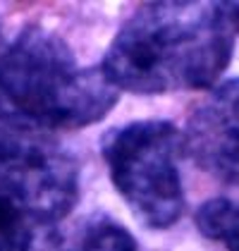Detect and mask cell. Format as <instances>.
Segmentation results:
<instances>
[{
  "label": "cell",
  "mask_w": 239,
  "mask_h": 251,
  "mask_svg": "<svg viewBox=\"0 0 239 251\" xmlns=\"http://www.w3.org/2000/svg\"><path fill=\"white\" fill-rule=\"evenodd\" d=\"M184 151L203 173L239 184V77L218 84L191 110Z\"/></svg>",
  "instance_id": "5"
},
{
  "label": "cell",
  "mask_w": 239,
  "mask_h": 251,
  "mask_svg": "<svg viewBox=\"0 0 239 251\" xmlns=\"http://www.w3.org/2000/svg\"><path fill=\"white\" fill-rule=\"evenodd\" d=\"M62 251H137V242L120 223L98 218L91 220Z\"/></svg>",
  "instance_id": "7"
},
{
  "label": "cell",
  "mask_w": 239,
  "mask_h": 251,
  "mask_svg": "<svg viewBox=\"0 0 239 251\" xmlns=\"http://www.w3.org/2000/svg\"><path fill=\"white\" fill-rule=\"evenodd\" d=\"M77 199L79 168L62 146L0 127V251H41Z\"/></svg>",
  "instance_id": "3"
},
{
  "label": "cell",
  "mask_w": 239,
  "mask_h": 251,
  "mask_svg": "<svg viewBox=\"0 0 239 251\" xmlns=\"http://www.w3.org/2000/svg\"><path fill=\"white\" fill-rule=\"evenodd\" d=\"M239 39V2H146L122 24L100 72L122 91L211 89Z\"/></svg>",
  "instance_id": "1"
},
{
  "label": "cell",
  "mask_w": 239,
  "mask_h": 251,
  "mask_svg": "<svg viewBox=\"0 0 239 251\" xmlns=\"http://www.w3.org/2000/svg\"><path fill=\"white\" fill-rule=\"evenodd\" d=\"M103 158L110 179L143 225L165 230L184 211L179 158L184 134L165 120H139L108 132Z\"/></svg>",
  "instance_id": "4"
},
{
  "label": "cell",
  "mask_w": 239,
  "mask_h": 251,
  "mask_svg": "<svg viewBox=\"0 0 239 251\" xmlns=\"http://www.w3.org/2000/svg\"><path fill=\"white\" fill-rule=\"evenodd\" d=\"M196 227L206 239L220 242L227 251H239V203L230 199L206 201L196 211Z\"/></svg>",
  "instance_id": "6"
},
{
  "label": "cell",
  "mask_w": 239,
  "mask_h": 251,
  "mask_svg": "<svg viewBox=\"0 0 239 251\" xmlns=\"http://www.w3.org/2000/svg\"><path fill=\"white\" fill-rule=\"evenodd\" d=\"M118 103L100 67H86L41 26L0 29V117L24 132H62L98 122Z\"/></svg>",
  "instance_id": "2"
}]
</instances>
